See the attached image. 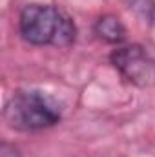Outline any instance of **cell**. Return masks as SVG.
Masks as SVG:
<instances>
[{
	"label": "cell",
	"instance_id": "cell-1",
	"mask_svg": "<svg viewBox=\"0 0 155 157\" xmlns=\"http://www.w3.org/2000/svg\"><path fill=\"white\" fill-rule=\"evenodd\" d=\"M20 37L31 46L66 48L77 39L73 18L49 4H29L18 17Z\"/></svg>",
	"mask_w": 155,
	"mask_h": 157
},
{
	"label": "cell",
	"instance_id": "cell-2",
	"mask_svg": "<svg viewBox=\"0 0 155 157\" xmlns=\"http://www.w3.org/2000/svg\"><path fill=\"white\" fill-rule=\"evenodd\" d=\"M60 104L39 90H18L4 106V121L18 132H39L59 124Z\"/></svg>",
	"mask_w": 155,
	"mask_h": 157
},
{
	"label": "cell",
	"instance_id": "cell-3",
	"mask_svg": "<svg viewBox=\"0 0 155 157\" xmlns=\"http://www.w3.org/2000/svg\"><path fill=\"white\" fill-rule=\"evenodd\" d=\"M115 70L130 84L148 88L155 84V59L139 44L119 46L110 55Z\"/></svg>",
	"mask_w": 155,
	"mask_h": 157
},
{
	"label": "cell",
	"instance_id": "cell-4",
	"mask_svg": "<svg viewBox=\"0 0 155 157\" xmlns=\"http://www.w3.org/2000/svg\"><path fill=\"white\" fill-rule=\"evenodd\" d=\"M95 35L110 44H120L126 39V28L113 15H104L95 22Z\"/></svg>",
	"mask_w": 155,
	"mask_h": 157
}]
</instances>
